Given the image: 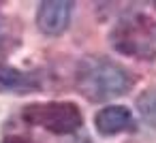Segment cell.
I'll return each instance as SVG.
<instances>
[{"label":"cell","mask_w":156,"mask_h":143,"mask_svg":"<svg viewBox=\"0 0 156 143\" xmlns=\"http://www.w3.org/2000/svg\"><path fill=\"white\" fill-rule=\"evenodd\" d=\"M133 83V73L126 66L101 56L83 58L75 71L77 90L92 103H107L111 98L124 96L130 92Z\"/></svg>","instance_id":"obj_1"},{"label":"cell","mask_w":156,"mask_h":143,"mask_svg":"<svg viewBox=\"0 0 156 143\" xmlns=\"http://www.w3.org/2000/svg\"><path fill=\"white\" fill-rule=\"evenodd\" d=\"M111 47L137 60H156V22L145 13L124 15L109 32Z\"/></svg>","instance_id":"obj_2"},{"label":"cell","mask_w":156,"mask_h":143,"mask_svg":"<svg viewBox=\"0 0 156 143\" xmlns=\"http://www.w3.org/2000/svg\"><path fill=\"white\" fill-rule=\"evenodd\" d=\"M22 117L26 124L41 126L54 134H73L83 124L79 107L71 100L32 103L22 109Z\"/></svg>","instance_id":"obj_3"},{"label":"cell","mask_w":156,"mask_h":143,"mask_svg":"<svg viewBox=\"0 0 156 143\" xmlns=\"http://www.w3.org/2000/svg\"><path fill=\"white\" fill-rule=\"evenodd\" d=\"M73 15V2L66 0H45L37 11V26L47 37H60L66 32Z\"/></svg>","instance_id":"obj_4"},{"label":"cell","mask_w":156,"mask_h":143,"mask_svg":"<svg viewBox=\"0 0 156 143\" xmlns=\"http://www.w3.org/2000/svg\"><path fill=\"white\" fill-rule=\"evenodd\" d=\"M133 124H135L133 111L124 105L103 107L94 117V126H96L98 134H103V137H113V134L126 132L133 128Z\"/></svg>","instance_id":"obj_5"},{"label":"cell","mask_w":156,"mask_h":143,"mask_svg":"<svg viewBox=\"0 0 156 143\" xmlns=\"http://www.w3.org/2000/svg\"><path fill=\"white\" fill-rule=\"evenodd\" d=\"M34 90H41V77L37 73H28L0 62V92L28 94Z\"/></svg>","instance_id":"obj_6"},{"label":"cell","mask_w":156,"mask_h":143,"mask_svg":"<svg viewBox=\"0 0 156 143\" xmlns=\"http://www.w3.org/2000/svg\"><path fill=\"white\" fill-rule=\"evenodd\" d=\"M137 109L141 113V117L150 124H156V88L145 90L139 98H137Z\"/></svg>","instance_id":"obj_7"},{"label":"cell","mask_w":156,"mask_h":143,"mask_svg":"<svg viewBox=\"0 0 156 143\" xmlns=\"http://www.w3.org/2000/svg\"><path fill=\"white\" fill-rule=\"evenodd\" d=\"M2 143H37V141H32L30 137H24V134H9L2 139Z\"/></svg>","instance_id":"obj_8"},{"label":"cell","mask_w":156,"mask_h":143,"mask_svg":"<svg viewBox=\"0 0 156 143\" xmlns=\"http://www.w3.org/2000/svg\"><path fill=\"white\" fill-rule=\"evenodd\" d=\"M5 39H7V26H5V19L0 17V45L5 43Z\"/></svg>","instance_id":"obj_9"}]
</instances>
